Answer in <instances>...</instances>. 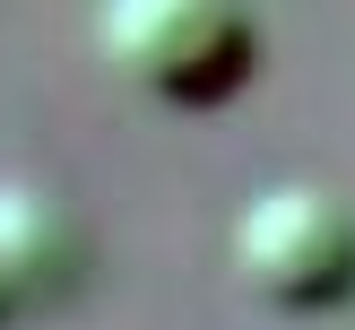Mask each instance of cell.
<instances>
[{"label": "cell", "instance_id": "cell-4", "mask_svg": "<svg viewBox=\"0 0 355 330\" xmlns=\"http://www.w3.org/2000/svg\"><path fill=\"white\" fill-rule=\"evenodd\" d=\"M0 313H9V304H0Z\"/></svg>", "mask_w": 355, "mask_h": 330}, {"label": "cell", "instance_id": "cell-2", "mask_svg": "<svg viewBox=\"0 0 355 330\" xmlns=\"http://www.w3.org/2000/svg\"><path fill=\"white\" fill-rule=\"evenodd\" d=\"M234 278L277 313H329L355 295V200L321 183H269L234 217Z\"/></svg>", "mask_w": 355, "mask_h": 330}, {"label": "cell", "instance_id": "cell-1", "mask_svg": "<svg viewBox=\"0 0 355 330\" xmlns=\"http://www.w3.org/2000/svg\"><path fill=\"white\" fill-rule=\"evenodd\" d=\"M96 52L156 104H225L260 69L252 0H96Z\"/></svg>", "mask_w": 355, "mask_h": 330}, {"label": "cell", "instance_id": "cell-3", "mask_svg": "<svg viewBox=\"0 0 355 330\" xmlns=\"http://www.w3.org/2000/svg\"><path fill=\"white\" fill-rule=\"evenodd\" d=\"M78 261H87V235L52 191L0 183V304H52V295H69Z\"/></svg>", "mask_w": 355, "mask_h": 330}]
</instances>
